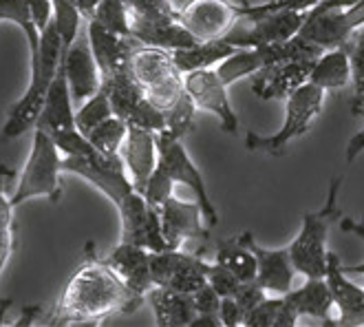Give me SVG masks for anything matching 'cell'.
Wrapping results in <instances>:
<instances>
[{
    "instance_id": "obj_1",
    "label": "cell",
    "mask_w": 364,
    "mask_h": 327,
    "mask_svg": "<svg viewBox=\"0 0 364 327\" xmlns=\"http://www.w3.org/2000/svg\"><path fill=\"white\" fill-rule=\"evenodd\" d=\"M144 299L89 246L87 259L69 276L45 325H100L115 314L135 312Z\"/></svg>"
},
{
    "instance_id": "obj_2",
    "label": "cell",
    "mask_w": 364,
    "mask_h": 327,
    "mask_svg": "<svg viewBox=\"0 0 364 327\" xmlns=\"http://www.w3.org/2000/svg\"><path fill=\"white\" fill-rule=\"evenodd\" d=\"M62 58V40L55 29V23L40 33V45L29 51V82L25 93L9 108L7 120L0 128V144L25 135L29 128L36 126L42 106H45L49 86L58 73Z\"/></svg>"
},
{
    "instance_id": "obj_3",
    "label": "cell",
    "mask_w": 364,
    "mask_h": 327,
    "mask_svg": "<svg viewBox=\"0 0 364 327\" xmlns=\"http://www.w3.org/2000/svg\"><path fill=\"white\" fill-rule=\"evenodd\" d=\"M340 186H342V177L338 175L329 184V194H327L325 206L318 212L303 214L301 232H298V237L287 246L294 268L301 274H305V279H325L327 256H329L327 234H329L331 224L338 217H342L338 208Z\"/></svg>"
},
{
    "instance_id": "obj_4",
    "label": "cell",
    "mask_w": 364,
    "mask_h": 327,
    "mask_svg": "<svg viewBox=\"0 0 364 327\" xmlns=\"http://www.w3.org/2000/svg\"><path fill=\"white\" fill-rule=\"evenodd\" d=\"M62 152L53 137L40 128H33L31 148L20 172L16 190L11 192V204L18 208L29 199L47 197L58 204L62 197Z\"/></svg>"
},
{
    "instance_id": "obj_5",
    "label": "cell",
    "mask_w": 364,
    "mask_h": 327,
    "mask_svg": "<svg viewBox=\"0 0 364 327\" xmlns=\"http://www.w3.org/2000/svg\"><path fill=\"white\" fill-rule=\"evenodd\" d=\"M128 71L161 113L170 111L186 93V76L177 67L173 51L139 45L128 62Z\"/></svg>"
},
{
    "instance_id": "obj_6",
    "label": "cell",
    "mask_w": 364,
    "mask_h": 327,
    "mask_svg": "<svg viewBox=\"0 0 364 327\" xmlns=\"http://www.w3.org/2000/svg\"><path fill=\"white\" fill-rule=\"evenodd\" d=\"M327 91H323L314 82H305L303 86H298L294 93L285 98V120L283 126L276 130L274 135H259L250 130L245 135V146L247 150H263L269 155H281L285 146L294 142L296 137L305 135L314 120L323 111Z\"/></svg>"
},
{
    "instance_id": "obj_7",
    "label": "cell",
    "mask_w": 364,
    "mask_h": 327,
    "mask_svg": "<svg viewBox=\"0 0 364 327\" xmlns=\"http://www.w3.org/2000/svg\"><path fill=\"white\" fill-rule=\"evenodd\" d=\"M155 140H157V168L173 184H183L192 190L197 204L201 206L203 219L208 222L210 228H214L219 224V212H217V208H214L210 194H208V186H205L201 170L197 168L195 162L190 160L181 140L170 135L168 130H159V133H155Z\"/></svg>"
},
{
    "instance_id": "obj_8",
    "label": "cell",
    "mask_w": 364,
    "mask_h": 327,
    "mask_svg": "<svg viewBox=\"0 0 364 327\" xmlns=\"http://www.w3.org/2000/svg\"><path fill=\"white\" fill-rule=\"evenodd\" d=\"M102 84L109 91L113 115L122 118L128 126H141L153 130V133H159L166 128L164 113L146 98L141 86L135 82L128 69L102 78Z\"/></svg>"
},
{
    "instance_id": "obj_9",
    "label": "cell",
    "mask_w": 364,
    "mask_h": 327,
    "mask_svg": "<svg viewBox=\"0 0 364 327\" xmlns=\"http://www.w3.org/2000/svg\"><path fill=\"white\" fill-rule=\"evenodd\" d=\"M309 9H276L259 18L241 20L234 25L223 38L237 49L272 45V42H285L294 38L305 25Z\"/></svg>"
},
{
    "instance_id": "obj_10",
    "label": "cell",
    "mask_w": 364,
    "mask_h": 327,
    "mask_svg": "<svg viewBox=\"0 0 364 327\" xmlns=\"http://www.w3.org/2000/svg\"><path fill=\"white\" fill-rule=\"evenodd\" d=\"M208 266L210 264L201 259V252H183L181 248L151 252V274L155 286L186 294L205 286Z\"/></svg>"
},
{
    "instance_id": "obj_11",
    "label": "cell",
    "mask_w": 364,
    "mask_h": 327,
    "mask_svg": "<svg viewBox=\"0 0 364 327\" xmlns=\"http://www.w3.org/2000/svg\"><path fill=\"white\" fill-rule=\"evenodd\" d=\"M179 23L199 42L223 38L234 25L245 20V3L232 0H188L179 9Z\"/></svg>"
},
{
    "instance_id": "obj_12",
    "label": "cell",
    "mask_w": 364,
    "mask_h": 327,
    "mask_svg": "<svg viewBox=\"0 0 364 327\" xmlns=\"http://www.w3.org/2000/svg\"><path fill=\"white\" fill-rule=\"evenodd\" d=\"M186 76V91L195 102L197 111H208L219 118L221 130L230 135H239V118L228 98V84L219 78L217 67L197 69L183 73Z\"/></svg>"
},
{
    "instance_id": "obj_13",
    "label": "cell",
    "mask_w": 364,
    "mask_h": 327,
    "mask_svg": "<svg viewBox=\"0 0 364 327\" xmlns=\"http://www.w3.org/2000/svg\"><path fill=\"white\" fill-rule=\"evenodd\" d=\"M316 60L318 58H285L267 64L265 69L256 71L252 78L254 95L263 102L285 100L298 86L309 82V73Z\"/></svg>"
},
{
    "instance_id": "obj_14",
    "label": "cell",
    "mask_w": 364,
    "mask_h": 327,
    "mask_svg": "<svg viewBox=\"0 0 364 327\" xmlns=\"http://www.w3.org/2000/svg\"><path fill=\"white\" fill-rule=\"evenodd\" d=\"M62 62L67 71L73 106L77 108L84 100H89L102 86V71L93 56L87 27L80 29L77 38L69 49H62Z\"/></svg>"
},
{
    "instance_id": "obj_15",
    "label": "cell",
    "mask_w": 364,
    "mask_h": 327,
    "mask_svg": "<svg viewBox=\"0 0 364 327\" xmlns=\"http://www.w3.org/2000/svg\"><path fill=\"white\" fill-rule=\"evenodd\" d=\"M161 219V232L170 250L181 248L186 242H208V228L203 226L201 206L195 202H181L175 194L157 208Z\"/></svg>"
},
{
    "instance_id": "obj_16",
    "label": "cell",
    "mask_w": 364,
    "mask_h": 327,
    "mask_svg": "<svg viewBox=\"0 0 364 327\" xmlns=\"http://www.w3.org/2000/svg\"><path fill=\"white\" fill-rule=\"evenodd\" d=\"M126 172L137 192H144L153 170L157 168V140L155 133L141 126H128L126 140L119 148Z\"/></svg>"
},
{
    "instance_id": "obj_17",
    "label": "cell",
    "mask_w": 364,
    "mask_h": 327,
    "mask_svg": "<svg viewBox=\"0 0 364 327\" xmlns=\"http://www.w3.org/2000/svg\"><path fill=\"white\" fill-rule=\"evenodd\" d=\"M131 38H135L144 47H159L166 51L188 49V47H195L199 42L179 23V18L131 16Z\"/></svg>"
},
{
    "instance_id": "obj_18",
    "label": "cell",
    "mask_w": 364,
    "mask_h": 327,
    "mask_svg": "<svg viewBox=\"0 0 364 327\" xmlns=\"http://www.w3.org/2000/svg\"><path fill=\"white\" fill-rule=\"evenodd\" d=\"M87 33H89L93 56L97 60V67L102 71V78L128 69L131 56L139 47V42L135 38L113 33L109 29H104L102 25L93 23V20L87 23Z\"/></svg>"
},
{
    "instance_id": "obj_19",
    "label": "cell",
    "mask_w": 364,
    "mask_h": 327,
    "mask_svg": "<svg viewBox=\"0 0 364 327\" xmlns=\"http://www.w3.org/2000/svg\"><path fill=\"white\" fill-rule=\"evenodd\" d=\"M325 281L331 290L333 305L340 310L338 325H345V327L364 325V288L355 286V283H351L345 276L340 256L333 252H329V256H327Z\"/></svg>"
},
{
    "instance_id": "obj_20",
    "label": "cell",
    "mask_w": 364,
    "mask_h": 327,
    "mask_svg": "<svg viewBox=\"0 0 364 327\" xmlns=\"http://www.w3.org/2000/svg\"><path fill=\"white\" fill-rule=\"evenodd\" d=\"M124 281L126 286L137 294H148L155 283L151 274V250H146L135 244L119 242L113 250L102 256Z\"/></svg>"
},
{
    "instance_id": "obj_21",
    "label": "cell",
    "mask_w": 364,
    "mask_h": 327,
    "mask_svg": "<svg viewBox=\"0 0 364 327\" xmlns=\"http://www.w3.org/2000/svg\"><path fill=\"white\" fill-rule=\"evenodd\" d=\"M73 115H75V106L71 100V89H69L67 71H64V62L60 58L58 73L49 86L45 106H42V113H40L33 128L45 130V133H49V135H58V133H62V130H69L75 126Z\"/></svg>"
},
{
    "instance_id": "obj_22",
    "label": "cell",
    "mask_w": 364,
    "mask_h": 327,
    "mask_svg": "<svg viewBox=\"0 0 364 327\" xmlns=\"http://www.w3.org/2000/svg\"><path fill=\"white\" fill-rule=\"evenodd\" d=\"M245 244L250 246V250L256 254V261H259V274H256V281L265 288V292L272 294H287L291 290V281H294V264L287 248H278V250H267L263 246H259L254 242L252 232H243Z\"/></svg>"
},
{
    "instance_id": "obj_23",
    "label": "cell",
    "mask_w": 364,
    "mask_h": 327,
    "mask_svg": "<svg viewBox=\"0 0 364 327\" xmlns=\"http://www.w3.org/2000/svg\"><path fill=\"white\" fill-rule=\"evenodd\" d=\"M146 299L151 301L155 325L159 327H190L192 318L197 316L192 294L153 286Z\"/></svg>"
},
{
    "instance_id": "obj_24",
    "label": "cell",
    "mask_w": 364,
    "mask_h": 327,
    "mask_svg": "<svg viewBox=\"0 0 364 327\" xmlns=\"http://www.w3.org/2000/svg\"><path fill=\"white\" fill-rule=\"evenodd\" d=\"M309 82L320 86L323 91H338L345 89L351 82V60H349V49L338 47L329 49L320 56L309 73Z\"/></svg>"
},
{
    "instance_id": "obj_25",
    "label": "cell",
    "mask_w": 364,
    "mask_h": 327,
    "mask_svg": "<svg viewBox=\"0 0 364 327\" xmlns=\"http://www.w3.org/2000/svg\"><path fill=\"white\" fill-rule=\"evenodd\" d=\"M285 299L298 316H314L318 321L329 318V310L333 308V296L325 279H307L303 288H291Z\"/></svg>"
},
{
    "instance_id": "obj_26",
    "label": "cell",
    "mask_w": 364,
    "mask_h": 327,
    "mask_svg": "<svg viewBox=\"0 0 364 327\" xmlns=\"http://www.w3.org/2000/svg\"><path fill=\"white\" fill-rule=\"evenodd\" d=\"M234 51H239V49L230 45L225 38H217V40L197 42L195 47H188V49H177L173 51V58L177 62V67L181 69V73H190L197 69L217 67L219 62L230 58Z\"/></svg>"
},
{
    "instance_id": "obj_27",
    "label": "cell",
    "mask_w": 364,
    "mask_h": 327,
    "mask_svg": "<svg viewBox=\"0 0 364 327\" xmlns=\"http://www.w3.org/2000/svg\"><path fill=\"white\" fill-rule=\"evenodd\" d=\"M214 261L225 266L228 270H232L243 283L256 281V274H259V261H256V254L245 244L243 234L219 239L217 252H214Z\"/></svg>"
},
{
    "instance_id": "obj_28",
    "label": "cell",
    "mask_w": 364,
    "mask_h": 327,
    "mask_svg": "<svg viewBox=\"0 0 364 327\" xmlns=\"http://www.w3.org/2000/svg\"><path fill=\"white\" fill-rule=\"evenodd\" d=\"M296 310L285 299V294H276L274 299H265L243 318L245 327H294L298 323Z\"/></svg>"
},
{
    "instance_id": "obj_29",
    "label": "cell",
    "mask_w": 364,
    "mask_h": 327,
    "mask_svg": "<svg viewBox=\"0 0 364 327\" xmlns=\"http://www.w3.org/2000/svg\"><path fill=\"white\" fill-rule=\"evenodd\" d=\"M14 180V170L7 166H0V274H3L5 266L16 250V234H14V204L9 182Z\"/></svg>"
},
{
    "instance_id": "obj_30",
    "label": "cell",
    "mask_w": 364,
    "mask_h": 327,
    "mask_svg": "<svg viewBox=\"0 0 364 327\" xmlns=\"http://www.w3.org/2000/svg\"><path fill=\"white\" fill-rule=\"evenodd\" d=\"M113 115V106H111V98H109V91L104 89V84L100 86V89L89 98L84 100L77 108H75V128L80 130V133L87 135L91 128H95L100 122L109 120Z\"/></svg>"
},
{
    "instance_id": "obj_31",
    "label": "cell",
    "mask_w": 364,
    "mask_h": 327,
    "mask_svg": "<svg viewBox=\"0 0 364 327\" xmlns=\"http://www.w3.org/2000/svg\"><path fill=\"white\" fill-rule=\"evenodd\" d=\"M126 133H128V124L122 118L111 115L109 120H104L95 128H91L87 137L97 150L106 152V155H119V148L126 140Z\"/></svg>"
},
{
    "instance_id": "obj_32",
    "label": "cell",
    "mask_w": 364,
    "mask_h": 327,
    "mask_svg": "<svg viewBox=\"0 0 364 327\" xmlns=\"http://www.w3.org/2000/svg\"><path fill=\"white\" fill-rule=\"evenodd\" d=\"M0 20H7L25 33L29 51L40 45V29L33 23L29 0H0Z\"/></svg>"
},
{
    "instance_id": "obj_33",
    "label": "cell",
    "mask_w": 364,
    "mask_h": 327,
    "mask_svg": "<svg viewBox=\"0 0 364 327\" xmlns=\"http://www.w3.org/2000/svg\"><path fill=\"white\" fill-rule=\"evenodd\" d=\"M91 20L113 33L131 36V14L124 0H100Z\"/></svg>"
},
{
    "instance_id": "obj_34",
    "label": "cell",
    "mask_w": 364,
    "mask_h": 327,
    "mask_svg": "<svg viewBox=\"0 0 364 327\" xmlns=\"http://www.w3.org/2000/svg\"><path fill=\"white\" fill-rule=\"evenodd\" d=\"M195 115H197V106L192 102V98L188 95V91L181 95V100L170 108V111L164 113L166 118V128L170 135H175L179 140H183V135H188L192 126H195Z\"/></svg>"
},
{
    "instance_id": "obj_35",
    "label": "cell",
    "mask_w": 364,
    "mask_h": 327,
    "mask_svg": "<svg viewBox=\"0 0 364 327\" xmlns=\"http://www.w3.org/2000/svg\"><path fill=\"white\" fill-rule=\"evenodd\" d=\"M349 60H351V115H364V42H349Z\"/></svg>"
},
{
    "instance_id": "obj_36",
    "label": "cell",
    "mask_w": 364,
    "mask_h": 327,
    "mask_svg": "<svg viewBox=\"0 0 364 327\" xmlns=\"http://www.w3.org/2000/svg\"><path fill=\"white\" fill-rule=\"evenodd\" d=\"M128 14L137 18H177L179 9L173 0H124Z\"/></svg>"
},
{
    "instance_id": "obj_37",
    "label": "cell",
    "mask_w": 364,
    "mask_h": 327,
    "mask_svg": "<svg viewBox=\"0 0 364 327\" xmlns=\"http://www.w3.org/2000/svg\"><path fill=\"white\" fill-rule=\"evenodd\" d=\"M208 283L221 296H234V294H237V290L241 288L243 281L237 274H234L232 270H228L225 266H221V264L214 261V264L208 266Z\"/></svg>"
},
{
    "instance_id": "obj_38",
    "label": "cell",
    "mask_w": 364,
    "mask_h": 327,
    "mask_svg": "<svg viewBox=\"0 0 364 327\" xmlns=\"http://www.w3.org/2000/svg\"><path fill=\"white\" fill-rule=\"evenodd\" d=\"M265 299H267V292H265V288L261 286L259 281H245V283H241V288L237 290V294H234V301L239 303L243 318L256 308V305L263 303Z\"/></svg>"
},
{
    "instance_id": "obj_39",
    "label": "cell",
    "mask_w": 364,
    "mask_h": 327,
    "mask_svg": "<svg viewBox=\"0 0 364 327\" xmlns=\"http://www.w3.org/2000/svg\"><path fill=\"white\" fill-rule=\"evenodd\" d=\"M221 299L223 296L217 290H214L210 283H205V286L199 288L197 292H192V301H195L197 314H219Z\"/></svg>"
},
{
    "instance_id": "obj_40",
    "label": "cell",
    "mask_w": 364,
    "mask_h": 327,
    "mask_svg": "<svg viewBox=\"0 0 364 327\" xmlns=\"http://www.w3.org/2000/svg\"><path fill=\"white\" fill-rule=\"evenodd\" d=\"M316 3H320V0H267V3L261 5H252V18H259L276 9H309Z\"/></svg>"
},
{
    "instance_id": "obj_41",
    "label": "cell",
    "mask_w": 364,
    "mask_h": 327,
    "mask_svg": "<svg viewBox=\"0 0 364 327\" xmlns=\"http://www.w3.org/2000/svg\"><path fill=\"white\" fill-rule=\"evenodd\" d=\"M29 9H31L36 27L42 33L53 20V0H29Z\"/></svg>"
},
{
    "instance_id": "obj_42",
    "label": "cell",
    "mask_w": 364,
    "mask_h": 327,
    "mask_svg": "<svg viewBox=\"0 0 364 327\" xmlns=\"http://www.w3.org/2000/svg\"><path fill=\"white\" fill-rule=\"evenodd\" d=\"M219 318H221V325H225V327H237V325L243 323L241 308H239V303L234 301V296H223L221 299Z\"/></svg>"
},
{
    "instance_id": "obj_43",
    "label": "cell",
    "mask_w": 364,
    "mask_h": 327,
    "mask_svg": "<svg viewBox=\"0 0 364 327\" xmlns=\"http://www.w3.org/2000/svg\"><path fill=\"white\" fill-rule=\"evenodd\" d=\"M340 228L345 232H351V234H358L360 239H364V217L362 222H355L351 217H342L340 219ZM345 272H362L364 274V264H358V266H342Z\"/></svg>"
},
{
    "instance_id": "obj_44",
    "label": "cell",
    "mask_w": 364,
    "mask_h": 327,
    "mask_svg": "<svg viewBox=\"0 0 364 327\" xmlns=\"http://www.w3.org/2000/svg\"><path fill=\"white\" fill-rule=\"evenodd\" d=\"M364 152V128L362 130H358V133L349 140V144H347V150H345V160H347V164H353L360 155Z\"/></svg>"
},
{
    "instance_id": "obj_45",
    "label": "cell",
    "mask_w": 364,
    "mask_h": 327,
    "mask_svg": "<svg viewBox=\"0 0 364 327\" xmlns=\"http://www.w3.org/2000/svg\"><path fill=\"white\" fill-rule=\"evenodd\" d=\"M71 5H75L77 7V11L84 16V20H91V16H93V11H95V7L100 5V0H69Z\"/></svg>"
},
{
    "instance_id": "obj_46",
    "label": "cell",
    "mask_w": 364,
    "mask_h": 327,
    "mask_svg": "<svg viewBox=\"0 0 364 327\" xmlns=\"http://www.w3.org/2000/svg\"><path fill=\"white\" fill-rule=\"evenodd\" d=\"M190 327H221V318L219 314H197Z\"/></svg>"
},
{
    "instance_id": "obj_47",
    "label": "cell",
    "mask_w": 364,
    "mask_h": 327,
    "mask_svg": "<svg viewBox=\"0 0 364 327\" xmlns=\"http://www.w3.org/2000/svg\"><path fill=\"white\" fill-rule=\"evenodd\" d=\"M38 314H40V308H25L23 310V316L18 318L16 325H31L33 323V316H38Z\"/></svg>"
},
{
    "instance_id": "obj_48",
    "label": "cell",
    "mask_w": 364,
    "mask_h": 327,
    "mask_svg": "<svg viewBox=\"0 0 364 327\" xmlns=\"http://www.w3.org/2000/svg\"><path fill=\"white\" fill-rule=\"evenodd\" d=\"M351 42H364V27L353 36V40H351Z\"/></svg>"
}]
</instances>
